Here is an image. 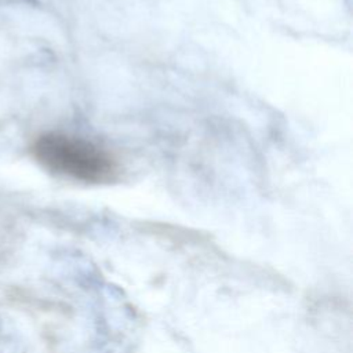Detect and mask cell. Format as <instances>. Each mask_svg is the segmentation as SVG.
Returning a JSON list of instances; mask_svg holds the SVG:
<instances>
[{"mask_svg":"<svg viewBox=\"0 0 353 353\" xmlns=\"http://www.w3.org/2000/svg\"><path fill=\"white\" fill-rule=\"evenodd\" d=\"M33 154L47 171L85 183H108L120 172L117 160L106 149L68 134H43L33 145Z\"/></svg>","mask_w":353,"mask_h":353,"instance_id":"6da1fadb","label":"cell"}]
</instances>
